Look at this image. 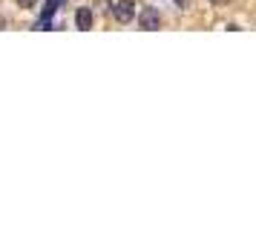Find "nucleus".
Returning a JSON list of instances; mask_svg holds the SVG:
<instances>
[{
	"instance_id": "1",
	"label": "nucleus",
	"mask_w": 256,
	"mask_h": 248,
	"mask_svg": "<svg viewBox=\"0 0 256 248\" xmlns=\"http://www.w3.org/2000/svg\"><path fill=\"white\" fill-rule=\"evenodd\" d=\"M138 26L144 29V32H156V29L162 26V15H158V9L144 6V9L138 12Z\"/></svg>"
},
{
	"instance_id": "2",
	"label": "nucleus",
	"mask_w": 256,
	"mask_h": 248,
	"mask_svg": "<svg viewBox=\"0 0 256 248\" xmlns=\"http://www.w3.org/2000/svg\"><path fill=\"white\" fill-rule=\"evenodd\" d=\"M112 18H116L118 24H130L136 18V3L132 0H118L116 6H112Z\"/></svg>"
},
{
	"instance_id": "3",
	"label": "nucleus",
	"mask_w": 256,
	"mask_h": 248,
	"mask_svg": "<svg viewBox=\"0 0 256 248\" xmlns=\"http://www.w3.org/2000/svg\"><path fill=\"white\" fill-rule=\"evenodd\" d=\"M75 26H78L81 32H86V29L92 26V12H90V9H78V12H75Z\"/></svg>"
},
{
	"instance_id": "4",
	"label": "nucleus",
	"mask_w": 256,
	"mask_h": 248,
	"mask_svg": "<svg viewBox=\"0 0 256 248\" xmlns=\"http://www.w3.org/2000/svg\"><path fill=\"white\" fill-rule=\"evenodd\" d=\"M18 3H20V6H26V9H29V6H35V0H18Z\"/></svg>"
}]
</instances>
